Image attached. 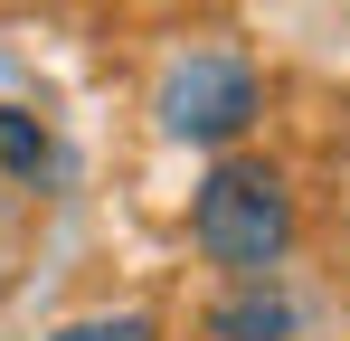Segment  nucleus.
<instances>
[{"instance_id":"obj_1","label":"nucleus","mask_w":350,"mask_h":341,"mask_svg":"<svg viewBox=\"0 0 350 341\" xmlns=\"http://www.w3.org/2000/svg\"><path fill=\"white\" fill-rule=\"evenodd\" d=\"M303 237V190L284 162L265 152H218L208 180L189 190V247L199 266H218L228 284H275V266Z\"/></svg>"},{"instance_id":"obj_2","label":"nucleus","mask_w":350,"mask_h":341,"mask_svg":"<svg viewBox=\"0 0 350 341\" xmlns=\"http://www.w3.org/2000/svg\"><path fill=\"white\" fill-rule=\"evenodd\" d=\"M152 123L189 142V152H237L256 123H265V66L246 48H180L161 76H152Z\"/></svg>"},{"instance_id":"obj_3","label":"nucleus","mask_w":350,"mask_h":341,"mask_svg":"<svg viewBox=\"0 0 350 341\" xmlns=\"http://www.w3.org/2000/svg\"><path fill=\"white\" fill-rule=\"evenodd\" d=\"M208 341H293L303 332V303H293L284 284H228L218 303H208Z\"/></svg>"},{"instance_id":"obj_4","label":"nucleus","mask_w":350,"mask_h":341,"mask_svg":"<svg viewBox=\"0 0 350 341\" xmlns=\"http://www.w3.org/2000/svg\"><path fill=\"white\" fill-rule=\"evenodd\" d=\"M48 162H57L48 123L29 105H0V170H10V180H48Z\"/></svg>"},{"instance_id":"obj_5","label":"nucleus","mask_w":350,"mask_h":341,"mask_svg":"<svg viewBox=\"0 0 350 341\" xmlns=\"http://www.w3.org/2000/svg\"><path fill=\"white\" fill-rule=\"evenodd\" d=\"M48 341H161V313H142V303H105V313L57 323Z\"/></svg>"}]
</instances>
